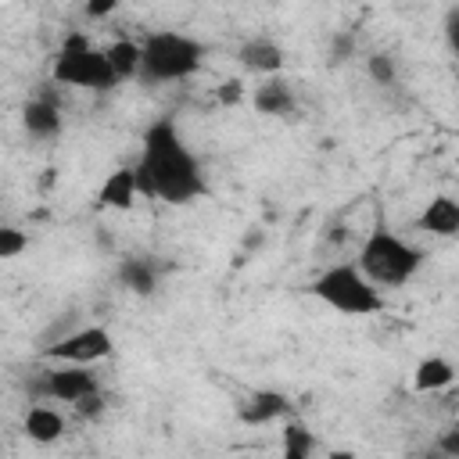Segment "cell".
Segmentation results:
<instances>
[{"instance_id":"1","label":"cell","mask_w":459,"mask_h":459,"mask_svg":"<svg viewBox=\"0 0 459 459\" xmlns=\"http://www.w3.org/2000/svg\"><path fill=\"white\" fill-rule=\"evenodd\" d=\"M136 186L143 197H158L169 204H186L204 194V176L190 147L179 140V129L169 118H158L143 133V154L133 165Z\"/></svg>"},{"instance_id":"2","label":"cell","mask_w":459,"mask_h":459,"mask_svg":"<svg viewBox=\"0 0 459 459\" xmlns=\"http://www.w3.org/2000/svg\"><path fill=\"white\" fill-rule=\"evenodd\" d=\"M355 265H359V269L366 273V280H369L373 287H380V290H384V287H405V283L420 273L423 251L412 247L409 240L387 233V230H377V233H369V237L362 240Z\"/></svg>"},{"instance_id":"3","label":"cell","mask_w":459,"mask_h":459,"mask_svg":"<svg viewBox=\"0 0 459 459\" xmlns=\"http://www.w3.org/2000/svg\"><path fill=\"white\" fill-rule=\"evenodd\" d=\"M308 290H312V298H319L326 308H333L341 316H373L384 308L380 287H373L366 280V273L359 265H348V262L323 269Z\"/></svg>"},{"instance_id":"4","label":"cell","mask_w":459,"mask_h":459,"mask_svg":"<svg viewBox=\"0 0 459 459\" xmlns=\"http://www.w3.org/2000/svg\"><path fill=\"white\" fill-rule=\"evenodd\" d=\"M143 65H140V75L151 79V82H176V79H186L201 68V57H204V47L186 36V32H172V29H161V32H151L143 43Z\"/></svg>"},{"instance_id":"5","label":"cell","mask_w":459,"mask_h":459,"mask_svg":"<svg viewBox=\"0 0 459 459\" xmlns=\"http://www.w3.org/2000/svg\"><path fill=\"white\" fill-rule=\"evenodd\" d=\"M54 79L65 86H82V90H111L118 79L111 72V61L104 50H97L86 32H68L57 57H54Z\"/></svg>"},{"instance_id":"6","label":"cell","mask_w":459,"mask_h":459,"mask_svg":"<svg viewBox=\"0 0 459 459\" xmlns=\"http://www.w3.org/2000/svg\"><path fill=\"white\" fill-rule=\"evenodd\" d=\"M111 333L108 326H79L65 337H57L50 348H43V359L65 362V366H93L111 355Z\"/></svg>"},{"instance_id":"7","label":"cell","mask_w":459,"mask_h":459,"mask_svg":"<svg viewBox=\"0 0 459 459\" xmlns=\"http://www.w3.org/2000/svg\"><path fill=\"white\" fill-rule=\"evenodd\" d=\"M100 391L97 387V373H90V366H57V369H47L43 380L36 384V394L50 398V402H79L86 394Z\"/></svg>"},{"instance_id":"8","label":"cell","mask_w":459,"mask_h":459,"mask_svg":"<svg viewBox=\"0 0 459 459\" xmlns=\"http://www.w3.org/2000/svg\"><path fill=\"white\" fill-rule=\"evenodd\" d=\"M22 126H25L29 136H36V140H54V136H61L65 118H61L57 100H54L50 93L32 97V100L22 108Z\"/></svg>"},{"instance_id":"9","label":"cell","mask_w":459,"mask_h":459,"mask_svg":"<svg viewBox=\"0 0 459 459\" xmlns=\"http://www.w3.org/2000/svg\"><path fill=\"white\" fill-rule=\"evenodd\" d=\"M287 412H290V402H287V394H280V391H269V387H262V391H251V394L240 402V420H244L247 427L276 423V420H283Z\"/></svg>"},{"instance_id":"10","label":"cell","mask_w":459,"mask_h":459,"mask_svg":"<svg viewBox=\"0 0 459 459\" xmlns=\"http://www.w3.org/2000/svg\"><path fill=\"white\" fill-rule=\"evenodd\" d=\"M237 61H240L247 72H258V75H273V79H276V72L283 68V50H280V43H273L269 36H251V39L240 43Z\"/></svg>"},{"instance_id":"11","label":"cell","mask_w":459,"mask_h":459,"mask_svg":"<svg viewBox=\"0 0 459 459\" xmlns=\"http://www.w3.org/2000/svg\"><path fill=\"white\" fill-rule=\"evenodd\" d=\"M136 194H140V186H136V169L122 165V169L108 172V179H104L100 190H97V201H100V208L129 212V208L136 204Z\"/></svg>"},{"instance_id":"12","label":"cell","mask_w":459,"mask_h":459,"mask_svg":"<svg viewBox=\"0 0 459 459\" xmlns=\"http://www.w3.org/2000/svg\"><path fill=\"white\" fill-rule=\"evenodd\" d=\"M420 230L430 237H459V201L448 194H437L420 212Z\"/></svg>"},{"instance_id":"13","label":"cell","mask_w":459,"mask_h":459,"mask_svg":"<svg viewBox=\"0 0 459 459\" xmlns=\"http://www.w3.org/2000/svg\"><path fill=\"white\" fill-rule=\"evenodd\" d=\"M118 283H122L126 290L140 294V298H151V294L158 290V269H154L151 258L129 255V258L118 262Z\"/></svg>"},{"instance_id":"14","label":"cell","mask_w":459,"mask_h":459,"mask_svg":"<svg viewBox=\"0 0 459 459\" xmlns=\"http://www.w3.org/2000/svg\"><path fill=\"white\" fill-rule=\"evenodd\" d=\"M22 427H25L29 441H36V445H54V441L65 434V416H61L57 409H50V405H32V409L25 412V420H22Z\"/></svg>"},{"instance_id":"15","label":"cell","mask_w":459,"mask_h":459,"mask_svg":"<svg viewBox=\"0 0 459 459\" xmlns=\"http://www.w3.org/2000/svg\"><path fill=\"white\" fill-rule=\"evenodd\" d=\"M255 111L258 115H273V118H280V115H290L294 111V90L283 82V79H265L258 90H255Z\"/></svg>"},{"instance_id":"16","label":"cell","mask_w":459,"mask_h":459,"mask_svg":"<svg viewBox=\"0 0 459 459\" xmlns=\"http://www.w3.org/2000/svg\"><path fill=\"white\" fill-rule=\"evenodd\" d=\"M455 380V366L445 359V355H427L416 362L412 369V387L416 391H441Z\"/></svg>"},{"instance_id":"17","label":"cell","mask_w":459,"mask_h":459,"mask_svg":"<svg viewBox=\"0 0 459 459\" xmlns=\"http://www.w3.org/2000/svg\"><path fill=\"white\" fill-rule=\"evenodd\" d=\"M108 61H111V72L115 79H133L140 75V65H143V47L136 39H115L108 50Z\"/></svg>"},{"instance_id":"18","label":"cell","mask_w":459,"mask_h":459,"mask_svg":"<svg viewBox=\"0 0 459 459\" xmlns=\"http://www.w3.org/2000/svg\"><path fill=\"white\" fill-rule=\"evenodd\" d=\"M312 448H316L312 430L298 420H287V427H283V459H312Z\"/></svg>"},{"instance_id":"19","label":"cell","mask_w":459,"mask_h":459,"mask_svg":"<svg viewBox=\"0 0 459 459\" xmlns=\"http://www.w3.org/2000/svg\"><path fill=\"white\" fill-rule=\"evenodd\" d=\"M25 247H29V233H22L18 226L0 230V258H18Z\"/></svg>"},{"instance_id":"20","label":"cell","mask_w":459,"mask_h":459,"mask_svg":"<svg viewBox=\"0 0 459 459\" xmlns=\"http://www.w3.org/2000/svg\"><path fill=\"white\" fill-rule=\"evenodd\" d=\"M366 72H369V79H373V82L391 86V82H394V61H391V54H369Z\"/></svg>"},{"instance_id":"21","label":"cell","mask_w":459,"mask_h":459,"mask_svg":"<svg viewBox=\"0 0 459 459\" xmlns=\"http://www.w3.org/2000/svg\"><path fill=\"white\" fill-rule=\"evenodd\" d=\"M72 409H75V416H79V420L93 423V420H100V412H104V394H100V391H93V394L79 398Z\"/></svg>"},{"instance_id":"22","label":"cell","mask_w":459,"mask_h":459,"mask_svg":"<svg viewBox=\"0 0 459 459\" xmlns=\"http://www.w3.org/2000/svg\"><path fill=\"white\" fill-rule=\"evenodd\" d=\"M351 54H355V39H351V32H333L330 57H333V61H348Z\"/></svg>"},{"instance_id":"23","label":"cell","mask_w":459,"mask_h":459,"mask_svg":"<svg viewBox=\"0 0 459 459\" xmlns=\"http://www.w3.org/2000/svg\"><path fill=\"white\" fill-rule=\"evenodd\" d=\"M215 97H219V104H240V97H244V82H240V79H226V82H219Z\"/></svg>"},{"instance_id":"24","label":"cell","mask_w":459,"mask_h":459,"mask_svg":"<svg viewBox=\"0 0 459 459\" xmlns=\"http://www.w3.org/2000/svg\"><path fill=\"white\" fill-rule=\"evenodd\" d=\"M445 39H448L452 54L459 57V7H448L445 11Z\"/></svg>"},{"instance_id":"25","label":"cell","mask_w":459,"mask_h":459,"mask_svg":"<svg viewBox=\"0 0 459 459\" xmlns=\"http://www.w3.org/2000/svg\"><path fill=\"white\" fill-rule=\"evenodd\" d=\"M437 452L445 459H459V427H448L441 437H437Z\"/></svg>"},{"instance_id":"26","label":"cell","mask_w":459,"mask_h":459,"mask_svg":"<svg viewBox=\"0 0 459 459\" xmlns=\"http://www.w3.org/2000/svg\"><path fill=\"white\" fill-rule=\"evenodd\" d=\"M118 11V0H97V4H86V14L90 18H104V14H115Z\"/></svg>"},{"instance_id":"27","label":"cell","mask_w":459,"mask_h":459,"mask_svg":"<svg viewBox=\"0 0 459 459\" xmlns=\"http://www.w3.org/2000/svg\"><path fill=\"white\" fill-rule=\"evenodd\" d=\"M326 459H359V455H355V452H348V448H333Z\"/></svg>"},{"instance_id":"28","label":"cell","mask_w":459,"mask_h":459,"mask_svg":"<svg viewBox=\"0 0 459 459\" xmlns=\"http://www.w3.org/2000/svg\"><path fill=\"white\" fill-rule=\"evenodd\" d=\"M455 158H459V136H455Z\"/></svg>"}]
</instances>
